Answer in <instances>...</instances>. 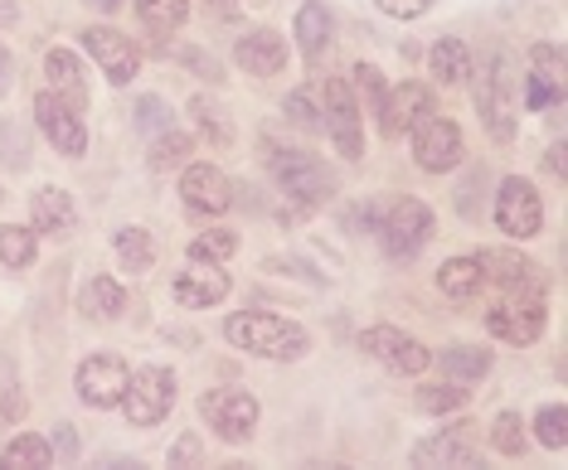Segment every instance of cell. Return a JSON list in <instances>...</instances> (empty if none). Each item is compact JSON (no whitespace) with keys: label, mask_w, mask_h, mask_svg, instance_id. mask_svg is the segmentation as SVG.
Here are the masks:
<instances>
[{"label":"cell","mask_w":568,"mask_h":470,"mask_svg":"<svg viewBox=\"0 0 568 470\" xmlns=\"http://www.w3.org/2000/svg\"><path fill=\"white\" fill-rule=\"evenodd\" d=\"M224 335L234 339V349H248L257 359H302L306 349H312V339L306 330H296V325L277 320V316H263V310H243L224 325Z\"/></svg>","instance_id":"obj_1"},{"label":"cell","mask_w":568,"mask_h":470,"mask_svg":"<svg viewBox=\"0 0 568 470\" xmlns=\"http://www.w3.org/2000/svg\"><path fill=\"white\" fill-rule=\"evenodd\" d=\"M175 402V378L156 369V364H146L136 378H126V394H122V408L132 417L136 427H156L165 412H171Z\"/></svg>","instance_id":"obj_2"},{"label":"cell","mask_w":568,"mask_h":470,"mask_svg":"<svg viewBox=\"0 0 568 470\" xmlns=\"http://www.w3.org/2000/svg\"><path fill=\"white\" fill-rule=\"evenodd\" d=\"M200 408L224 441H248L257 427V402H253V394H243V388H214V394H204Z\"/></svg>","instance_id":"obj_3"},{"label":"cell","mask_w":568,"mask_h":470,"mask_svg":"<svg viewBox=\"0 0 568 470\" xmlns=\"http://www.w3.org/2000/svg\"><path fill=\"white\" fill-rule=\"evenodd\" d=\"M428 238H433V208L418 200H398L394 214L384 218V247H389V257L408 263V257H418V247Z\"/></svg>","instance_id":"obj_4"},{"label":"cell","mask_w":568,"mask_h":470,"mask_svg":"<svg viewBox=\"0 0 568 470\" xmlns=\"http://www.w3.org/2000/svg\"><path fill=\"white\" fill-rule=\"evenodd\" d=\"M486 330L496 339H506V345H535L539 330H545V306H539L529 292H515L510 302H500L486 316Z\"/></svg>","instance_id":"obj_5"},{"label":"cell","mask_w":568,"mask_h":470,"mask_svg":"<svg viewBox=\"0 0 568 470\" xmlns=\"http://www.w3.org/2000/svg\"><path fill=\"white\" fill-rule=\"evenodd\" d=\"M496 224L510 233V238H535L539 224H545V204L529 180H506L496 194Z\"/></svg>","instance_id":"obj_6"},{"label":"cell","mask_w":568,"mask_h":470,"mask_svg":"<svg viewBox=\"0 0 568 470\" xmlns=\"http://www.w3.org/2000/svg\"><path fill=\"white\" fill-rule=\"evenodd\" d=\"M273 175L277 185L302 204H321L331 194V170L316 161V155H302V151H282L273 161Z\"/></svg>","instance_id":"obj_7"},{"label":"cell","mask_w":568,"mask_h":470,"mask_svg":"<svg viewBox=\"0 0 568 470\" xmlns=\"http://www.w3.org/2000/svg\"><path fill=\"white\" fill-rule=\"evenodd\" d=\"M34 122L44 126V136L54 141L59 155H83V146H88L83 116H79V108H69L59 93H40V98H34Z\"/></svg>","instance_id":"obj_8"},{"label":"cell","mask_w":568,"mask_h":470,"mask_svg":"<svg viewBox=\"0 0 568 470\" xmlns=\"http://www.w3.org/2000/svg\"><path fill=\"white\" fill-rule=\"evenodd\" d=\"M359 349L374 359H384L394 374H423L428 369V349L418 345V339H408L404 330H394V325H374V330L359 335Z\"/></svg>","instance_id":"obj_9"},{"label":"cell","mask_w":568,"mask_h":470,"mask_svg":"<svg viewBox=\"0 0 568 470\" xmlns=\"http://www.w3.org/2000/svg\"><path fill=\"white\" fill-rule=\"evenodd\" d=\"M126 364L118 355H93L83 359L79 369V398L88 402V408H112V402H122L126 394Z\"/></svg>","instance_id":"obj_10"},{"label":"cell","mask_w":568,"mask_h":470,"mask_svg":"<svg viewBox=\"0 0 568 470\" xmlns=\"http://www.w3.org/2000/svg\"><path fill=\"white\" fill-rule=\"evenodd\" d=\"M413 155H418L423 170H433V175H443L462 161V132L443 116H428L423 126H413Z\"/></svg>","instance_id":"obj_11"},{"label":"cell","mask_w":568,"mask_h":470,"mask_svg":"<svg viewBox=\"0 0 568 470\" xmlns=\"http://www.w3.org/2000/svg\"><path fill=\"white\" fill-rule=\"evenodd\" d=\"M83 44H88V54H93L102 63V73H108V83H118L126 88L136 78V44L126 34L118 30H108V24H93V30L83 34Z\"/></svg>","instance_id":"obj_12"},{"label":"cell","mask_w":568,"mask_h":470,"mask_svg":"<svg viewBox=\"0 0 568 470\" xmlns=\"http://www.w3.org/2000/svg\"><path fill=\"white\" fill-rule=\"evenodd\" d=\"M379 116H384V136H404V132H413V126H423L433 116L428 88L404 83V88H394V93H384Z\"/></svg>","instance_id":"obj_13"},{"label":"cell","mask_w":568,"mask_h":470,"mask_svg":"<svg viewBox=\"0 0 568 470\" xmlns=\"http://www.w3.org/2000/svg\"><path fill=\"white\" fill-rule=\"evenodd\" d=\"M476 78V102H481V112H486V126L496 132L500 141H506L515 132V122H510V98H506V69L500 63H481V69L471 73Z\"/></svg>","instance_id":"obj_14"},{"label":"cell","mask_w":568,"mask_h":470,"mask_svg":"<svg viewBox=\"0 0 568 470\" xmlns=\"http://www.w3.org/2000/svg\"><path fill=\"white\" fill-rule=\"evenodd\" d=\"M180 194H185V204L195 208V214H224L229 200H234L224 170H214V165H190L185 180H180Z\"/></svg>","instance_id":"obj_15"},{"label":"cell","mask_w":568,"mask_h":470,"mask_svg":"<svg viewBox=\"0 0 568 470\" xmlns=\"http://www.w3.org/2000/svg\"><path fill=\"white\" fill-rule=\"evenodd\" d=\"M326 116H331V141L341 146L345 161H359V112H355V98L345 83H331L326 88Z\"/></svg>","instance_id":"obj_16"},{"label":"cell","mask_w":568,"mask_h":470,"mask_svg":"<svg viewBox=\"0 0 568 470\" xmlns=\"http://www.w3.org/2000/svg\"><path fill=\"white\" fill-rule=\"evenodd\" d=\"M229 296V272L224 267H210V263H195V267H185L175 277V302L180 306H214V302H224Z\"/></svg>","instance_id":"obj_17"},{"label":"cell","mask_w":568,"mask_h":470,"mask_svg":"<svg viewBox=\"0 0 568 470\" xmlns=\"http://www.w3.org/2000/svg\"><path fill=\"white\" fill-rule=\"evenodd\" d=\"M525 98L535 102V108H559V98H564V54L554 44L535 49V69H529Z\"/></svg>","instance_id":"obj_18"},{"label":"cell","mask_w":568,"mask_h":470,"mask_svg":"<svg viewBox=\"0 0 568 470\" xmlns=\"http://www.w3.org/2000/svg\"><path fill=\"white\" fill-rule=\"evenodd\" d=\"M476 263H481L486 282L506 286V292H539L535 267H529L520 253H506V247H490V253H481V257H476Z\"/></svg>","instance_id":"obj_19"},{"label":"cell","mask_w":568,"mask_h":470,"mask_svg":"<svg viewBox=\"0 0 568 470\" xmlns=\"http://www.w3.org/2000/svg\"><path fill=\"white\" fill-rule=\"evenodd\" d=\"M239 63H243V73H253V78H273V73H282V63H287V44H282L273 30H257L248 39H239Z\"/></svg>","instance_id":"obj_20"},{"label":"cell","mask_w":568,"mask_h":470,"mask_svg":"<svg viewBox=\"0 0 568 470\" xmlns=\"http://www.w3.org/2000/svg\"><path fill=\"white\" fill-rule=\"evenodd\" d=\"M413 461L418 466H476V451L462 432H443L433 441H418V447H413Z\"/></svg>","instance_id":"obj_21"},{"label":"cell","mask_w":568,"mask_h":470,"mask_svg":"<svg viewBox=\"0 0 568 470\" xmlns=\"http://www.w3.org/2000/svg\"><path fill=\"white\" fill-rule=\"evenodd\" d=\"M30 218H34V228H40V233H54V238H59V233H69V228H73V200H69L63 190L49 185V190L34 194Z\"/></svg>","instance_id":"obj_22"},{"label":"cell","mask_w":568,"mask_h":470,"mask_svg":"<svg viewBox=\"0 0 568 470\" xmlns=\"http://www.w3.org/2000/svg\"><path fill=\"white\" fill-rule=\"evenodd\" d=\"M437 286H443L452 302H471L486 286V272L476 257H452V263H443V272H437Z\"/></svg>","instance_id":"obj_23"},{"label":"cell","mask_w":568,"mask_h":470,"mask_svg":"<svg viewBox=\"0 0 568 470\" xmlns=\"http://www.w3.org/2000/svg\"><path fill=\"white\" fill-rule=\"evenodd\" d=\"M331 39V10L321 6V0H306L302 10H296V44H302L306 59H316L321 49H326Z\"/></svg>","instance_id":"obj_24"},{"label":"cell","mask_w":568,"mask_h":470,"mask_svg":"<svg viewBox=\"0 0 568 470\" xmlns=\"http://www.w3.org/2000/svg\"><path fill=\"white\" fill-rule=\"evenodd\" d=\"M44 73H49V83L59 88L63 93V102H69V108H83V69H79V59L69 54V49H54V54L44 59Z\"/></svg>","instance_id":"obj_25"},{"label":"cell","mask_w":568,"mask_h":470,"mask_svg":"<svg viewBox=\"0 0 568 470\" xmlns=\"http://www.w3.org/2000/svg\"><path fill=\"white\" fill-rule=\"evenodd\" d=\"M433 78H437V83H447V88H457V83H467V78H471V54H467V44H462V39H437Z\"/></svg>","instance_id":"obj_26"},{"label":"cell","mask_w":568,"mask_h":470,"mask_svg":"<svg viewBox=\"0 0 568 470\" xmlns=\"http://www.w3.org/2000/svg\"><path fill=\"white\" fill-rule=\"evenodd\" d=\"M437 364L447 369V378H457V384H476V378L490 374V355L486 349H471V345H452L437 355Z\"/></svg>","instance_id":"obj_27"},{"label":"cell","mask_w":568,"mask_h":470,"mask_svg":"<svg viewBox=\"0 0 568 470\" xmlns=\"http://www.w3.org/2000/svg\"><path fill=\"white\" fill-rule=\"evenodd\" d=\"M49 461H54L49 441L44 437H30V432L16 437L6 451H0V466H6V470H44Z\"/></svg>","instance_id":"obj_28"},{"label":"cell","mask_w":568,"mask_h":470,"mask_svg":"<svg viewBox=\"0 0 568 470\" xmlns=\"http://www.w3.org/2000/svg\"><path fill=\"white\" fill-rule=\"evenodd\" d=\"M118 257H122V272H146L151 263H156V243L146 238V228H122L118 233Z\"/></svg>","instance_id":"obj_29"},{"label":"cell","mask_w":568,"mask_h":470,"mask_svg":"<svg viewBox=\"0 0 568 470\" xmlns=\"http://www.w3.org/2000/svg\"><path fill=\"white\" fill-rule=\"evenodd\" d=\"M136 16L146 30H175V24H185L190 6L185 0H136Z\"/></svg>","instance_id":"obj_30"},{"label":"cell","mask_w":568,"mask_h":470,"mask_svg":"<svg viewBox=\"0 0 568 470\" xmlns=\"http://www.w3.org/2000/svg\"><path fill=\"white\" fill-rule=\"evenodd\" d=\"M83 310L93 320H112L122 310V286L118 282H108V277H98V282H88V292H83Z\"/></svg>","instance_id":"obj_31"},{"label":"cell","mask_w":568,"mask_h":470,"mask_svg":"<svg viewBox=\"0 0 568 470\" xmlns=\"http://www.w3.org/2000/svg\"><path fill=\"white\" fill-rule=\"evenodd\" d=\"M234 253H239V238L234 233H224V228H210V233H200V238L190 243V257H195V263H229Z\"/></svg>","instance_id":"obj_32"},{"label":"cell","mask_w":568,"mask_h":470,"mask_svg":"<svg viewBox=\"0 0 568 470\" xmlns=\"http://www.w3.org/2000/svg\"><path fill=\"white\" fill-rule=\"evenodd\" d=\"M0 263H6V267H30V263H34V238H30V228H20V224H6V228H0Z\"/></svg>","instance_id":"obj_33"},{"label":"cell","mask_w":568,"mask_h":470,"mask_svg":"<svg viewBox=\"0 0 568 470\" xmlns=\"http://www.w3.org/2000/svg\"><path fill=\"white\" fill-rule=\"evenodd\" d=\"M490 447H496L500 456H520L525 451V427L515 412H500L496 422H490Z\"/></svg>","instance_id":"obj_34"},{"label":"cell","mask_w":568,"mask_h":470,"mask_svg":"<svg viewBox=\"0 0 568 470\" xmlns=\"http://www.w3.org/2000/svg\"><path fill=\"white\" fill-rule=\"evenodd\" d=\"M467 402V384H437V388H418V408L423 412H452Z\"/></svg>","instance_id":"obj_35"},{"label":"cell","mask_w":568,"mask_h":470,"mask_svg":"<svg viewBox=\"0 0 568 470\" xmlns=\"http://www.w3.org/2000/svg\"><path fill=\"white\" fill-rule=\"evenodd\" d=\"M190 151H195V141H190L185 132H171L156 151H151V165H156V170H180V165H185V155H190Z\"/></svg>","instance_id":"obj_36"},{"label":"cell","mask_w":568,"mask_h":470,"mask_svg":"<svg viewBox=\"0 0 568 470\" xmlns=\"http://www.w3.org/2000/svg\"><path fill=\"white\" fill-rule=\"evenodd\" d=\"M535 427H539V441H545V447H554L559 451L564 441H568V412L564 408H545L535 417Z\"/></svg>","instance_id":"obj_37"},{"label":"cell","mask_w":568,"mask_h":470,"mask_svg":"<svg viewBox=\"0 0 568 470\" xmlns=\"http://www.w3.org/2000/svg\"><path fill=\"white\" fill-rule=\"evenodd\" d=\"M132 112H136V126H141V132H161V126L171 122V108H165L161 98H141Z\"/></svg>","instance_id":"obj_38"},{"label":"cell","mask_w":568,"mask_h":470,"mask_svg":"<svg viewBox=\"0 0 568 470\" xmlns=\"http://www.w3.org/2000/svg\"><path fill=\"white\" fill-rule=\"evenodd\" d=\"M190 112H195L200 122H204V132H210V141H219V146H224V141H229V126L219 122V112L210 108V98H195V102H190Z\"/></svg>","instance_id":"obj_39"},{"label":"cell","mask_w":568,"mask_h":470,"mask_svg":"<svg viewBox=\"0 0 568 470\" xmlns=\"http://www.w3.org/2000/svg\"><path fill=\"white\" fill-rule=\"evenodd\" d=\"M355 83H359V88H365V102H369V108H374V112H379V108H384V78H379V73H374V69H369V63H359V69H355Z\"/></svg>","instance_id":"obj_40"},{"label":"cell","mask_w":568,"mask_h":470,"mask_svg":"<svg viewBox=\"0 0 568 470\" xmlns=\"http://www.w3.org/2000/svg\"><path fill=\"white\" fill-rule=\"evenodd\" d=\"M379 10L394 20H418L423 10H428V0H379Z\"/></svg>","instance_id":"obj_41"},{"label":"cell","mask_w":568,"mask_h":470,"mask_svg":"<svg viewBox=\"0 0 568 470\" xmlns=\"http://www.w3.org/2000/svg\"><path fill=\"white\" fill-rule=\"evenodd\" d=\"M287 116H292V122H302V126H316V108H312V98L292 93V98H287Z\"/></svg>","instance_id":"obj_42"},{"label":"cell","mask_w":568,"mask_h":470,"mask_svg":"<svg viewBox=\"0 0 568 470\" xmlns=\"http://www.w3.org/2000/svg\"><path fill=\"white\" fill-rule=\"evenodd\" d=\"M171 461H175V466L200 461V441H195V437H180V441H175V451H171Z\"/></svg>","instance_id":"obj_43"},{"label":"cell","mask_w":568,"mask_h":470,"mask_svg":"<svg viewBox=\"0 0 568 470\" xmlns=\"http://www.w3.org/2000/svg\"><path fill=\"white\" fill-rule=\"evenodd\" d=\"M54 447H59L63 456H73V451H79V437H73V432H69V427H63V432L54 437Z\"/></svg>","instance_id":"obj_44"},{"label":"cell","mask_w":568,"mask_h":470,"mask_svg":"<svg viewBox=\"0 0 568 470\" xmlns=\"http://www.w3.org/2000/svg\"><path fill=\"white\" fill-rule=\"evenodd\" d=\"M549 170L564 180V146H554V151H549Z\"/></svg>","instance_id":"obj_45"},{"label":"cell","mask_w":568,"mask_h":470,"mask_svg":"<svg viewBox=\"0 0 568 470\" xmlns=\"http://www.w3.org/2000/svg\"><path fill=\"white\" fill-rule=\"evenodd\" d=\"M6 78H10V54L0 49V93H6Z\"/></svg>","instance_id":"obj_46"},{"label":"cell","mask_w":568,"mask_h":470,"mask_svg":"<svg viewBox=\"0 0 568 470\" xmlns=\"http://www.w3.org/2000/svg\"><path fill=\"white\" fill-rule=\"evenodd\" d=\"M88 6H93V10H108V16H112V10H118L122 0H88Z\"/></svg>","instance_id":"obj_47"},{"label":"cell","mask_w":568,"mask_h":470,"mask_svg":"<svg viewBox=\"0 0 568 470\" xmlns=\"http://www.w3.org/2000/svg\"><path fill=\"white\" fill-rule=\"evenodd\" d=\"M10 20H16V10H10L6 0H0V24H10Z\"/></svg>","instance_id":"obj_48"}]
</instances>
